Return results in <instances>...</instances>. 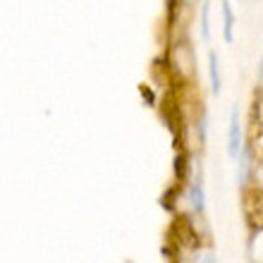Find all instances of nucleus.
I'll return each mask as SVG.
<instances>
[{
    "mask_svg": "<svg viewBox=\"0 0 263 263\" xmlns=\"http://www.w3.org/2000/svg\"><path fill=\"white\" fill-rule=\"evenodd\" d=\"M228 153H230V158H237V156L242 153V139H239V115H237V108H232V112H230Z\"/></svg>",
    "mask_w": 263,
    "mask_h": 263,
    "instance_id": "obj_1",
    "label": "nucleus"
},
{
    "mask_svg": "<svg viewBox=\"0 0 263 263\" xmlns=\"http://www.w3.org/2000/svg\"><path fill=\"white\" fill-rule=\"evenodd\" d=\"M208 74H211V91L218 96L220 93V72H218V58L213 50L208 53Z\"/></svg>",
    "mask_w": 263,
    "mask_h": 263,
    "instance_id": "obj_2",
    "label": "nucleus"
},
{
    "mask_svg": "<svg viewBox=\"0 0 263 263\" xmlns=\"http://www.w3.org/2000/svg\"><path fill=\"white\" fill-rule=\"evenodd\" d=\"M222 22H225V27H222L225 41L232 43V10H230V3H228V0L222 3Z\"/></svg>",
    "mask_w": 263,
    "mask_h": 263,
    "instance_id": "obj_3",
    "label": "nucleus"
},
{
    "mask_svg": "<svg viewBox=\"0 0 263 263\" xmlns=\"http://www.w3.org/2000/svg\"><path fill=\"white\" fill-rule=\"evenodd\" d=\"M208 0L206 3H203V5H201V36H203V41H208V39H211V31H208V12H211V10H208Z\"/></svg>",
    "mask_w": 263,
    "mask_h": 263,
    "instance_id": "obj_4",
    "label": "nucleus"
},
{
    "mask_svg": "<svg viewBox=\"0 0 263 263\" xmlns=\"http://www.w3.org/2000/svg\"><path fill=\"white\" fill-rule=\"evenodd\" d=\"M189 194H192V206L201 213V211H203V187H201V184H194Z\"/></svg>",
    "mask_w": 263,
    "mask_h": 263,
    "instance_id": "obj_5",
    "label": "nucleus"
},
{
    "mask_svg": "<svg viewBox=\"0 0 263 263\" xmlns=\"http://www.w3.org/2000/svg\"><path fill=\"white\" fill-rule=\"evenodd\" d=\"M247 170H249V153H239V182H247Z\"/></svg>",
    "mask_w": 263,
    "mask_h": 263,
    "instance_id": "obj_6",
    "label": "nucleus"
},
{
    "mask_svg": "<svg viewBox=\"0 0 263 263\" xmlns=\"http://www.w3.org/2000/svg\"><path fill=\"white\" fill-rule=\"evenodd\" d=\"M261 74H263V58H261Z\"/></svg>",
    "mask_w": 263,
    "mask_h": 263,
    "instance_id": "obj_7",
    "label": "nucleus"
}]
</instances>
